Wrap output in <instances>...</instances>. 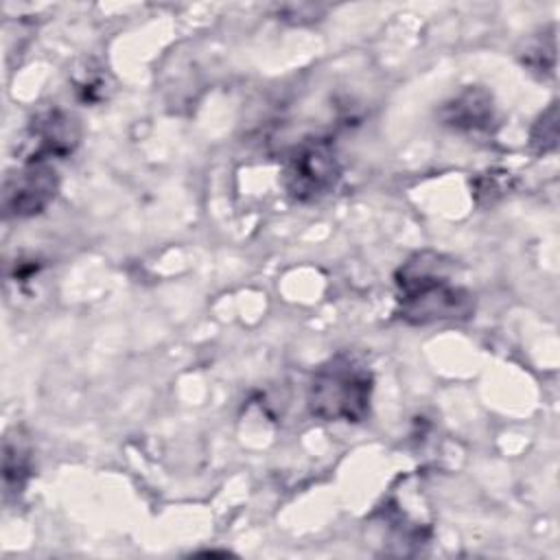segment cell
Here are the masks:
<instances>
[{
  "mask_svg": "<svg viewBox=\"0 0 560 560\" xmlns=\"http://www.w3.org/2000/svg\"><path fill=\"white\" fill-rule=\"evenodd\" d=\"M59 192V175L50 162H22L9 171L2 184V210L11 219H28L44 212Z\"/></svg>",
  "mask_w": 560,
  "mask_h": 560,
  "instance_id": "obj_4",
  "label": "cell"
},
{
  "mask_svg": "<svg viewBox=\"0 0 560 560\" xmlns=\"http://www.w3.org/2000/svg\"><path fill=\"white\" fill-rule=\"evenodd\" d=\"M556 140H558V116H556V105H551L534 122L532 133H529V142H532V149L536 153H545V151L556 149Z\"/></svg>",
  "mask_w": 560,
  "mask_h": 560,
  "instance_id": "obj_8",
  "label": "cell"
},
{
  "mask_svg": "<svg viewBox=\"0 0 560 560\" xmlns=\"http://www.w3.org/2000/svg\"><path fill=\"white\" fill-rule=\"evenodd\" d=\"M440 118L446 127L462 133H486L494 122V103L483 88H464L442 105Z\"/></svg>",
  "mask_w": 560,
  "mask_h": 560,
  "instance_id": "obj_6",
  "label": "cell"
},
{
  "mask_svg": "<svg viewBox=\"0 0 560 560\" xmlns=\"http://www.w3.org/2000/svg\"><path fill=\"white\" fill-rule=\"evenodd\" d=\"M444 258L433 252L411 256L396 273L398 317L424 326L433 322L468 319L475 311L472 293L444 269Z\"/></svg>",
  "mask_w": 560,
  "mask_h": 560,
  "instance_id": "obj_1",
  "label": "cell"
},
{
  "mask_svg": "<svg viewBox=\"0 0 560 560\" xmlns=\"http://www.w3.org/2000/svg\"><path fill=\"white\" fill-rule=\"evenodd\" d=\"M372 392L374 376L370 368L361 359L339 352L315 368L306 392V407L311 416L324 422L357 424L370 416Z\"/></svg>",
  "mask_w": 560,
  "mask_h": 560,
  "instance_id": "obj_2",
  "label": "cell"
},
{
  "mask_svg": "<svg viewBox=\"0 0 560 560\" xmlns=\"http://www.w3.org/2000/svg\"><path fill=\"white\" fill-rule=\"evenodd\" d=\"M341 179L335 147L324 138L300 142L282 162L280 182L287 195L300 203H313L330 195Z\"/></svg>",
  "mask_w": 560,
  "mask_h": 560,
  "instance_id": "obj_3",
  "label": "cell"
},
{
  "mask_svg": "<svg viewBox=\"0 0 560 560\" xmlns=\"http://www.w3.org/2000/svg\"><path fill=\"white\" fill-rule=\"evenodd\" d=\"M81 140L79 120L63 109L39 112L26 129L24 162H50L55 158H68Z\"/></svg>",
  "mask_w": 560,
  "mask_h": 560,
  "instance_id": "obj_5",
  "label": "cell"
},
{
  "mask_svg": "<svg viewBox=\"0 0 560 560\" xmlns=\"http://www.w3.org/2000/svg\"><path fill=\"white\" fill-rule=\"evenodd\" d=\"M31 477V451L22 438L7 435L4 438V455H2V479L4 494H20Z\"/></svg>",
  "mask_w": 560,
  "mask_h": 560,
  "instance_id": "obj_7",
  "label": "cell"
}]
</instances>
